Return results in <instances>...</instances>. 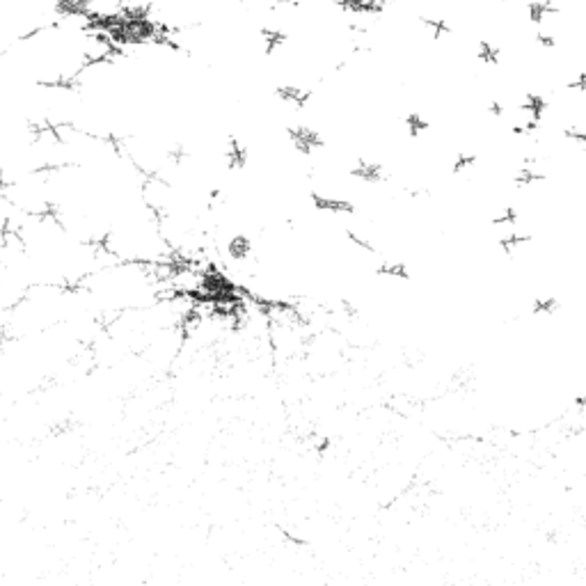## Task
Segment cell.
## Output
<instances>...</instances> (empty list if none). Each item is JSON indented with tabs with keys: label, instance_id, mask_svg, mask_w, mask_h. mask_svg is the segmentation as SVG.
Masks as SVG:
<instances>
[{
	"label": "cell",
	"instance_id": "7a4b0ae2",
	"mask_svg": "<svg viewBox=\"0 0 586 586\" xmlns=\"http://www.w3.org/2000/svg\"><path fill=\"white\" fill-rule=\"evenodd\" d=\"M500 56L502 49L490 39H479L476 42V62H481L483 67H497L500 65Z\"/></svg>",
	"mask_w": 586,
	"mask_h": 586
},
{
	"label": "cell",
	"instance_id": "6da1fadb",
	"mask_svg": "<svg viewBox=\"0 0 586 586\" xmlns=\"http://www.w3.org/2000/svg\"><path fill=\"white\" fill-rule=\"evenodd\" d=\"M428 128H431V121H428L419 110H412V113L403 115V131L410 140H419Z\"/></svg>",
	"mask_w": 586,
	"mask_h": 586
}]
</instances>
